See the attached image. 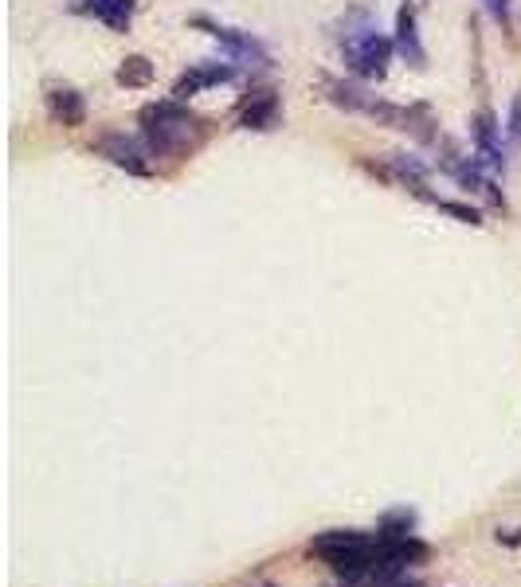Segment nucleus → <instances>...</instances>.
<instances>
[{
  "label": "nucleus",
  "mask_w": 521,
  "mask_h": 587,
  "mask_svg": "<svg viewBox=\"0 0 521 587\" xmlns=\"http://www.w3.org/2000/svg\"><path fill=\"white\" fill-rule=\"evenodd\" d=\"M138 126H142L145 149L153 157H165V161H185V157H192L208 141V134H212V126L200 114H192L189 106L177 102V98H161V102L142 106Z\"/></svg>",
  "instance_id": "nucleus-1"
},
{
  "label": "nucleus",
  "mask_w": 521,
  "mask_h": 587,
  "mask_svg": "<svg viewBox=\"0 0 521 587\" xmlns=\"http://www.w3.org/2000/svg\"><path fill=\"white\" fill-rule=\"evenodd\" d=\"M345 67L357 75V79H365V83H373V79H384L388 75V63H392V55H396V44L388 40V36H380L377 28H369V32H357V36H349L345 44Z\"/></svg>",
  "instance_id": "nucleus-2"
},
{
  "label": "nucleus",
  "mask_w": 521,
  "mask_h": 587,
  "mask_svg": "<svg viewBox=\"0 0 521 587\" xmlns=\"http://www.w3.org/2000/svg\"><path fill=\"white\" fill-rule=\"evenodd\" d=\"M91 153L106 157L114 169H126L130 177H149V173H153L149 161H145V157H153V153L145 149V141L118 134V130H102V134L91 141Z\"/></svg>",
  "instance_id": "nucleus-3"
},
{
  "label": "nucleus",
  "mask_w": 521,
  "mask_h": 587,
  "mask_svg": "<svg viewBox=\"0 0 521 587\" xmlns=\"http://www.w3.org/2000/svg\"><path fill=\"white\" fill-rule=\"evenodd\" d=\"M192 28H204L216 44H224L228 51H232V59H247V63H259V67L271 63L267 47L259 44L251 32H239V28H228V24H216L212 16H192Z\"/></svg>",
  "instance_id": "nucleus-4"
},
{
  "label": "nucleus",
  "mask_w": 521,
  "mask_h": 587,
  "mask_svg": "<svg viewBox=\"0 0 521 587\" xmlns=\"http://www.w3.org/2000/svg\"><path fill=\"white\" fill-rule=\"evenodd\" d=\"M392 44L396 51L416 67V71H424L427 67V51L420 44V8H416V0H404L400 8H396V36H392Z\"/></svg>",
  "instance_id": "nucleus-5"
},
{
  "label": "nucleus",
  "mask_w": 521,
  "mask_h": 587,
  "mask_svg": "<svg viewBox=\"0 0 521 587\" xmlns=\"http://www.w3.org/2000/svg\"><path fill=\"white\" fill-rule=\"evenodd\" d=\"M236 79V67L232 63H192L189 71L177 79L173 98L177 102H189L192 94L208 91V87H220V83H232Z\"/></svg>",
  "instance_id": "nucleus-6"
},
{
  "label": "nucleus",
  "mask_w": 521,
  "mask_h": 587,
  "mask_svg": "<svg viewBox=\"0 0 521 587\" xmlns=\"http://www.w3.org/2000/svg\"><path fill=\"white\" fill-rule=\"evenodd\" d=\"M498 122H494V114L490 110H478L471 122V137H474V153L482 157V165H490V169H502L506 173V153H502V141H498Z\"/></svg>",
  "instance_id": "nucleus-7"
},
{
  "label": "nucleus",
  "mask_w": 521,
  "mask_h": 587,
  "mask_svg": "<svg viewBox=\"0 0 521 587\" xmlns=\"http://www.w3.org/2000/svg\"><path fill=\"white\" fill-rule=\"evenodd\" d=\"M44 102H48V118L55 126H63V130L87 126V102L75 87H51Z\"/></svg>",
  "instance_id": "nucleus-8"
},
{
  "label": "nucleus",
  "mask_w": 521,
  "mask_h": 587,
  "mask_svg": "<svg viewBox=\"0 0 521 587\" xmlns=\"http://www.w3.org/2000/svg\"><path fill=\"white\" fill-rule=\"evenodd\" d=\"M279 126V98L275 91H259L247 98V106L239 110V130H255V134H267Z\"/></svg>",
  "instance_id": "nucleus-9"
},
{
  "label": "nucleus",
  "mask_w": 521,
  "mask_h": 587,
  "mask_svg": "<svg viewBox=\"0 0 521 587\" xmlns=\"http://www.w3.org/2000/svg\"><path fill=\"white\" fill-rule=\"evenodd\" d=\"M322 94H326V102H330V106L345 110V114H365V110H369V102H373V94L365 91L361 83L333 79V75H322Z\"/></svg>",
  "instance_id": "nucleus-10"
},
{
  "label": "nucleus",
  "mask_w": 521,
  "mask_h": 587,
  "mask_svg": "<svg viewBox=\"0 0 521 587\" xmlns=\"http://www.w3.org/2000/svg\"><path fill=\"white\" fill-rule=\"evenodd\" d=\"M380 537L377 533H357V529H330V533H318L310 541V556L326 560L333 552H353V548H373Z\"/></svg>",
  "instance_id": "nucleus-11"
},
{
  "label": "nucleus",
  "mask_w": 521,
  "mask_h": 587,
  "mask_svg": "<svg viewBox=\"0 0 521 587\" xmlns=\"http://www.w3.org/2000/svg\"><path fill=\"white\" fill-rule=\"evenodd\" d=\"M71 12L95 16L102 24H110L114 32H126L130 28V16H134V0H75Z\"/></svg>",
  "instance_id": "nucleus-12"
},
{
  "label": "nucleus",
  "mask_w": 521,
  "mask_h": 587,
  "mask_svg": "<svg viewBox=\"0 0 521 587\" xmlns=\"http://www.w3.org/2000/svg\"><path fill=\"white\" fill-rule=\"evenodd\" d=\"M114 83L126 87V91H145L153 83V63L145 55H126L118 63V71H114Z\"/></svg>",
  "instance_id": "nucleus-13"
},
{
  "label": "nucleus",
  "mask_w": 521,
  "mask_h": 587,
  "mask_svg": "<svg viewBox=\"0 0 521 587\" xmlns=\"http://www.w3.org/2000/svg\"><path fill=\"white\" fill-rule=\"evenodd\" d=\"M412 529H416V513L412 509H392V513H384L377 525V533L384 541H396V537H412Z\"/></svg>",
  "instance_id": "nucleus-14"
},
{
  "label": "nucleus",
  "mask_w": 521,
  "mask_h": 587,
  "mask_svg": "<svg viewBox=\"0 0 521 587\" xmlns=\"http://www.w3.org/2000/svg\"><path fill=\"white\" fill-rule=\"evenodd\" d=\"M431 204H435L439 212L455 216L459 224H471V227L482 224V212H478V208H471V204H459V200H443V196H431Z\"/></svg>",
  "instance_id": "nucleus-15"
},
{
  "label": "nucleus",
  "mask_w": 521,
  "mask_h": 587,
  "mask_svg": "<svg viewBox=\"0 0 521 587\" xmlns=\"http://www.w3.org/2000/svg\"><path fill=\"white\" fill-rule=\"evenodd\" d=\"M482 8L498 20V28H502L506 36H514V0H482Z\"/></svg>",
  "instance_id": "nucleus-16"
},
{
  "label": "nucleus",
  "mask_w": 521,
  "mask_h": 587,
  "mask_svg": "<svg viewBox=\"0 0 521 587\" xmlns=\"http://www.w3.org/2000/svg\"><path fill=\"white\" fill-rule=\"evenodd\" d=\"M506 137H510V149H521V91L510 102V114H506Z\"/></svg>",
  "instance_id": "nucleus-17"
},
{
  "label": "nucleus",
  "mask_w": 521,
  "mask_h": 587,
  "mask_svg": "<svg viewBox=\"0 0 521 587\" xmlns=\"http://www.w3.org/2000/svg\"><path fill=\"white\" fill-rule=\"evenodd\" d=\"M494 541L506 544V548H521V529H498Z\"/></svg>",
  "instance_id": "nucleus-18"
},
{
  "label": "nucleus",
  "mask_w": 521,
  "mask_h": 587,
  "mask_svg": "<svg viewBox=\"0 0 521 587\" xmlns=\"http://www.w3.org/2000/svg\"><path fill=\"white\" fill-rule=\"evenodd\" d=\"M337 587H369V584H357V580H341Z\"/></svg>",
  "instance_id": "nucleus-19"
},
{
  "label": "nucleus",
  "mask_w": 521,
  "mask_h": 587,
  "mask_svg": "<svg viewBox=\"0 0 521 587\" xmlns=\"http://www.w3.org/2000/svg\"><path fill=\"white\" fill-rule=\"evenodd\" d=\"M259 587H279V584H259Z\"/></svg>",
  "instance_id": "nucleus-20"
}]
</instances>
